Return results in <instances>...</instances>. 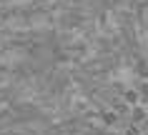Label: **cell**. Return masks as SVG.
Masks as SVG:
<instances>
[{
  "mask_svg": "<svg viewBox=\"0 0 148 135\" xmlns=\"http://www.w3.org/2000/svg\"><path fill=\"white\" fill-rule=\"evenodd\" d=\"M121 133L123 135H143V130L138 125H133V123H125V128H121Z\"/></svg>",
  "mask_w": 148,
  "mask_h": 135,
  "instance_id": "6",
  "label": "cell"
},
{
  "mask_svg": "<svg viewBox=\"0 0 148 135\" xmlns=\"http://www.w3.org/2000/svg\"><path fill=\"white\" fill-rule=\"evenodd\" d=\"M106 135H123V133H118V130H108Z\"/></svg>",
  "mask_w": 148,
  "mask_h": 135,
  "instance_id": "7",
  "label": "cell"
},
{
  "mask_svg": "<svg viewBox=\"0 0 148 135\" xmlns=\"http://www.w3.org/2000/svg\"><path fill=\"white\" fill-rule=\"evenodd\" d=\"M133 73L138 80H148V58H138L133 63Z\"/></svg>",
  "mask_w": 148,
  "mask_h": 135,
  "instance_id": "4",
  "label": "cell"
},
{
  "mask_svg": "<svg viewBox=\"0 0 148 135\" xmlns=\"http://www.w3.org/2000/svg\"><path fill=\"white\" fill-rule=\"evenodd\" d=\"M128 123H133V125H143V123H148V108L146 105H136V108H131V115H128Z\"/></svg>",
  "mask_w": 148,
  "mask_h": 135,
  "instance_id": "2",
  "label": "cell"
},
{
  "mask_svg": "<svg viewBox=\"0 0 148 135\" xmlns=\"http://www.w3.org/2000/svg\"><path fill=\"white\" fill-rule=\"evenodd\" d=\"M121 98H123V103H125V105H131V108H136V105H143V103H140L138 90H136V85H133V88H125Z\"/></svg>",
  "mask_w": 148,
  "mask_h": 135,
  "instance_id": "3",
  "label": "cell"
},
{
  "mask_svg": "<svg viewBox=\"0 0 148 135\" xmlns=\"http://www.w3.org/2000/svg\"><path fill=\"white\" fill-rule=\"evenodd\" d=\"M136 90H138V95H140V103L146 105L148 103V80H138L136 83Z\"/></svg>",
  "mask_w": 148,
  "mask_h": 135,
  "instance_id": "5",
  "label": "cell"
},
{
  "mask_svg": "<svg viewBox=\"0 0 148 135\" xmlns=\"http://www.w3.org/2000/svg\"><path fill=\"white\" fill-rule=\"evenodd\" d=\"M143 135H148V133H143Z\"/></svg>",
  "mask_w": 148,
  "mask_h": 135,
  "instance_id": "9",
  "label": "cell"
},
{
  "mask_svg": "<svg viewBox=\"0 0 148 135\" xmlns=\"http://www.w3.org/2000/svg\"><path fill=\"white\" fill-rule=\"evenodd\" d=\"M146 108H148V103H146Z\"/></svg>",
  "mask_w": 148,
  "mask_h": 135,
  "instance_id": "8",
  "label": "cell"
},
{
  "mask_svg": "<svg viewBox=\"0 0 148 135\" xmlns=\"http://www.w3.org/2000/svg\"><path fill=\"white\" fill-rule=\"evenodd\" d=\"M98 118H101L103 128H108V130H113V128H118L121 123H123V118H121L116 110H110V108H103V110L98 113Z\"/></svg>",
  "mask_w": 148,
  "mask_h": 135,
  "instance_id": "1",
  "label": "cell"
}]
</instances>
